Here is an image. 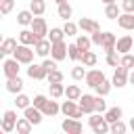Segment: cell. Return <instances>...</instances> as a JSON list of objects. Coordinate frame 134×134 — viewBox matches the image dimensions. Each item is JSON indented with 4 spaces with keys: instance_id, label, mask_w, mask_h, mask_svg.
<instances>
[{
    "instance_id": "cell-25",
    "label": "cell",
    "mask_w": 134,
    "mask_h": 134,
    "mask_svg": "<svg viewBox=\"0 0 134 134\" xmlns=\"http://www.w3.org/2000/svg\"><path fill=\"white\" fill-rule=\"evenodd\" d=\"M57 13H59V17H61L63 21H69V19H71V15H73V8H71V4L65 0V2H61V4H59Z\"/></svg>"
},
{
    "instance_id": "cell-12",
    "label": "cell",
    "mask_w": 134,
    "mask_h": 134,
    "mask_svg": "<svg viewBox=\"0 0 134 134\" xmlns=\"http://www.w3.org/2000/svg\"><path fill=\"white\" fill-rule=\"evenodd\" d=\"M50 48H52V42H50L48 38H40V40L36 42V46H34L36 54H38V57H42V59H46V57L50 54Z\"/></svg>"
},
{
    "instance_id": "cell-6",
    "label": "cell",
    "mask_w": 134,
    "mask_h": 134,
    "mask_svg": "<svg viewBox=\"0 0 134 134\" xmlns=\"http://www.w3.org/2000/svg\"><path fill=\"white\" fill-rule=\"evenodd\" d=\"M61 128H63V132H67V134H82V130H84L82 121L75 119V117H65L63 124H61Z\"/></svg>"
},
{
    "instance_id": "cell-21",
    "label": "cell",
    "mask_w": 134,
    "mask_h": 134,
    "mask_svg": "<svg viewBox=\"0 0 134 134\" xmlns=\"http://www.w3.org/2000/svg\"><path fill=\"white\" fill-rule=\"evenodd\" d=\"M96 61H98V57H96V52H92V50H84L82 57H80V63H82L84 67H94Z\"/></svg>"
},
{
    "instance_id": "cell-53",
    "label": "cell",
    "mask_w": 134,
    "mask_h": 134,
    "mask_svg": "<svg viewBox=\"0 0 134 134\" xmlns=\"http://www.w3.org/2000/svg\"><path fill=\"white\" fill-rule=\"evenodd\" d=\"M132 50H134V48H132Z\"/></svg>"
},
{
    "instance_id": "cell-4",
    "label": "cell",
    "mask_w": 134,
    "mask_h": 134,
    "mask_svg": "<svg viewBox=\"0 0 134 134\" xmlns=\"http://www.w3.org/2000/svg\"><path fill=\"white\" fill-rule=\"evenodd\" d=\"M13 130H17V113L13 109H8L2 115V132L4 134H10Z\"/></svg>"
},
{
    "instance_id": "cell-35",
    "label": "cell",
    "mask_w": 134,
    "mask_h": 134,
    "mask_svg": "<svg viewBox=\"0 0 134 134\" xmlns=\"http://www.w3.org/2000/svg\"><path fill=\"white\" fill-rule=\"evenodd\" d=\"M82 52H84V50H82V48H80L75 42H73V44H69V48H67V57H69L71 61H80Z\"/></svg>"
},
{
    "instance_id": "cell-49",
    "label": "cell",
    "mask_w": 134,
    "mask_h": 134,
    "mask_svg": "<svg viewBox=\"0 0 134 134\" xmlns=\"http://www.w3.org/2000/svg\"><path fill=\"white\" fill-rule=\"evenodd\" d=\"M128 82H130V84H132V86H134V69H132V71H130V75H128Z\"/></svg>"
},
{
    "instance_id": "cell-46",
    "label": "cell",
    "mask_w": 134,
    "mask_h": 134,
    "mask_svg": "<svg viewBox=\"0 0 134 134\" xmlns=\"http://www.w3.org/2000/svg\"><path fill=\"white\" fill-rule=\"evenodd\" d=\"M90 38H92V44H96V46H103V40H105V31H94V34H90Z\"/></svg>"
},
{
    "instance_id": "cell-40",
    "label": "cell",
    "mask_w": 134,
    "mask_h": 134,
    "mask_svg": "<svg viewBox=\"0 0 134 134\" xmlns=\"http://www.w3.org/2000/svg\"><path fill=\"white\" fill-rule=\"evenodd\" d=\"M128 128H130V126H126L121 119H117V121H113V124H111V132H113V134H124Z\"/></svg>"
},
{
    "instance_id": "cell-10",
    "label": "cell",
    "mask_w": 134,
    "mask_h": 134,
    "mask_svg": "<svg viewBox=\"0 0 134 134\" xmlns=\"http://www.w3.org/2000/svg\"><path fill=\"white\" fill-rule=\"evenodd\" d=\"M27 75L31 77V80H46L48 77V71H46V67L40 63V65H36V63H31V65H27Z\"/></svg>"
},
{
    "instance_id": "cell-22",
    "label": "cell",
    "mask_w": 134,
    "mask_h": 134,
    "mask_svg": "<svg viewBox=\"0 0 134 134\" xmlns=\"http://www.w3.org/2000/svg\"><path fill=\"white\" fill-rule=\"evenodd\" d=\"M34 17H36V15H34L29 8H27V10H19V13H17V23L23 25V27H27V25H31Z\"/></svg>"
},
{
    "instance_id": "cell-39",
    "label": "cell",
    "mask_w": 134,
    "mask_h": 134,
    "mask_svg": "<svg viewBox=\"0 0 134 134\" xmlns=\"http://www.w3.org/2000/svg\"><path fill=\"white\" fill-rule=\"evenodd\" d=\"M119 65H124V67H128V69H134V54H130V52L121 54V57H119Z\"/></svg>"
},
{
    "instance_id": "cell-33",
    "label": "cell",
    "mask_w": 134,
    "mask_h": 134,
    "mask_svg": "<svg viewBox=\"0 0 134 134\" xmlns=\"http://www.w3.org/2000/svg\"><path fill=\"white\" fill-rule=\"evenodd\" d=\"M17 98H15V105H17V109H27L29 105H31V98L27 96V94H23V92H19V94H15Z\"/></svg>"
},
{
    "instance_id": "cell-43",
    "label": "cell",
    "mask_w": 134,
    "mask_h": 134,
    "mask_svg": "<svg viewBox=\"0 0 134 134\" xmlns=\"http://www.w3.org/2000/svg\"><path fill=\"white\" fill-rule=\"evenodd\" d=\"M13 8H15V0H0V13L2 15H8Z\"/></svg>"
},
{
    "instance_id": "cell-48",
    "label": "cell",
    "mask_w": 134,
    "mask_h": 134,
    "mask_svg": "<svg viewBox=\"0 0 134 134\" xmlns=\"http://www.w3.org/2000/svg\"><path fill=\"white\" fill-rule=\"evenodd\" d=\"M121 10L124 13H134V0H121Z\"/></svg>"
},
{
    "instance_id": "cell-34",
    "label": "cell",
    "mask_w": 134,
    "mask_h": 134,
    "mask_svg": "<svg viewBox=\"0 0 134 134\" xmlns=\"http://www.w3.org/2000/svg\"><path fill=\"white\" fill-rule=\"evenodd\" d=\"M63 38H65L63 27H50V31H48V40L50 42H61Z\"/></svg>"
},
{
    "instance_id": "cell-31",
    "label": "cell",
    "mask_w": 134,
    "mask_h": 134,
    "mask_svg": "<svg viewBox=\"0 0 134 134\" xmlns=\"http://www.w3.org/2000/svg\"><path fill=\"white\" fill-rule=\"evenodd\" d=\"M121 15V10H119V6L113 2V4H105V17L107 19H117Z\"/></svg>"
},
{
    "instance_id": "cell-38",
    "label": "cell",
    "mask_w": 134,
    "mask_h": 134,
    "mask_svg": "<svg viewBox=\"0 0 134 134\" xmlns=\"http://www.w3.org/2000/svg\"><path fill=\"white\" fill-rule=\"evenodd\" d=\"M94 111H96V113H105V111H107L105 96H100V94H96V96H94Z\"/></svg>"
},
{
    "instance_id": "cell-41",
    "label": "cell",
    "mask_w": 134,
    "mask_h": 134,
    "mask_svg": "<svg viewBox=\"0 0 134 134\" xmlns=\"http://www.w3.org/2000/svg\"><path fill=\"white\" fill-rule=\"evenodd\" d=\"M71 77H73L75 82L84 80V77H86V69H84V65H80V67H73V69H71Z\"/></svg>"
},
{
    "instance_id": "cell-50",
    "label": "cell",
    "mask_w": 134,
    "mask_h": 134,
    "mask_svg": "<svg viewBox=\"0 0 134 134\" xmlns=\"http://www.w3.org/2000/svg\"><path fill=\"white\" fill-rule=\"evenodd\" d=\"M128 126H130V130H132V132H134V117H132V119H130V124H128Z\"/></svg>"
},
{
    "instance_id": "cell-51",
    "label": "cell",
    "mask_w": 134,
    "mask_h": 134,
    "mask_svg": "<svg viewBox=\"0 0 134 134\" xmlns=\"http://www.w3.org/2000/svg\"><path fill=\"white\" fill-rule=\"evenodd\" d=\"M105 4H113V2H117V0H103Z\"/></svg>"
},
{
    "instance_id": "cell-14",
    "label": "cell",
    "mask_w": 134,
    "mask_h": 134,
    "mask_svg": "<svg viewBox=\"0 0 134 134\" xmlns=\"http://www.w3.org/2000/svg\"><path fill=\"white\" fill-rule=\"evenodd\" d=\"M40 38L36 36V31L29 27V29H21L19 31V44H27V46H36V42H38Z\"/></svg>"
},
{
    "instance_id": "cell-29",
    "label": "cell",
    "mask_w": 134,
    "mask_h": 134,
    "mask_svg": "<svg viewBox=\"0 0 134 134\" xmlns=\"http://www.w3.org/2000/svg\"><path fill=\"white\" fill-rule=\"evenodd\" d=\"M65 96L71 98V100H80V96H82V88H80L77 84H71V86L65 88Z\"/></svg>"
},
{
    "instance_id": "cell-8",
    "label": "cell",
    "mask_w": 134,
    "mask_h": 134,
    "mask_svg": "<svg viewBox=\"0 0 134 134\" xmlns=\"http://www.w3.org/2000/svg\"><path fill=\"white\" fill-rule=\"evenodd\" d=\"M21 63L13 57V59H4V63H2V71H4V77H15V75H19V71H21V67H19Z\"/></svg>"
},
{
    "instance_id": "cell-11",
    "label": "cell",
    "mask_w": 134,
    "mask_h": 134,
    "mask_svg": "<svg viewBox=\"0 0 134 134\" xmlns=\"http://www.w3.org/2000/svg\"><path fill=\"white\" fill-rule=\"evenodd\" d=\"M132 48H134V38L128 36V34L121 36V38L117 40V44H115V50H117L119 54H126V52H130Z\"/></svg>"
},
{
    "instance_id": "cell-19",
    "label": "cell",
    "mask_w": 134,
    "mask_h": 134,
    "mask_svg": "<svg viewBox=\"0 0 134 134\" xmlns=\"http://www.w3.org/2000/svg\"><path fill=\"white\" fill-rule=\"evenodd\" d=\"M77 109H80V105H77L75 100H71V98H67V100L61 103V113H63L65 117H73V115L77 113Z\"/></svg>"
},
{
    "instance_id": "cell-32",
    "label": "cell",
    "mask_w": 134,
    "mask_h": 134,
    "mask_svg": "<svg viewBox=\"0 0 134 134\" xmlns=\"http://www.w3.org/2000/svg\"><path fill=\"white\" fill-rule=\"evenodd\" d=\"M111 88H113V82H109V80L105 77V80H103V82H100V84H98L94 90H96V94H100V96H107V94L111 92Z\"/></svg>"
},
{
    "instance_id": "cell-9",
    "label": "cell",
    "mask_w": 134,
    "mask_h": 134,
    "mask_svg": "<svg viewBox=\"0 0 134 134\" xmlns=\"http://www.w3.org/2000/svg\"><path fill=\"white\" fill-rule=\"evenodd\" d=\"M86 86H90V88H96L103 80H105V73L100 71V69H88L86 71Z\"/></svg>"
},
{
    "instance_id": "cell-15",
    "label": "cell",
    "mask_w": 134,
    "mask_h": 134,
    "mask_svg": "<svg viewBox=\"0 0 134 134\" xmlns=\"http://www.w3.org/2000/svg\"><path fill=\"white\" fill-rule=\"evenodd\" d=\"M23 115L34 124V126H38L40 121H42V117H44V113H42V109H38V107H34V105H29L27 109H23Z\"/></svg>"
},
{
    "instance_id": "cell-13",
    "label": "cell",
    "mask_w": 134,
    "mask_h": 134,
    "mask_svg": "<svg viewBox=\"0 0 134 134\" xmlns=\"http://www.w3.org/2000/svg\"><path fill=\"white\" fill-rule=\"evenodd\" d=\"M77 25H80V29H82L84 34H94V31L100 29V25H98L94 19H90V17H82V19L77 21Z\"/></svg>"
},
{
    "instance_id": "cell-30",
    "label": "cell",
    "mask_w": 134,
    "mask_h": 134,
    "mask_svg": "<svg viewBox=\"0 0 134 134\" xmlns=\"http://www.w3.org/2000/svg\"><path fill=\"white\" fill-rule=\"evenodd\" d=\"M29 10L34 15H44L46 13V2L44 0H31L29 2Z\"/></svg>"
},
{
    "instance_id": "cell-2",
    "label": "cell",
    "mask_w": 134,
    "mask_h": 134,
    "mask_svg": "<svg viewBox=\"0 0 134 134\" xmlns=\"http://www.w3.org/2000/svg\"><path fill=\"white\" fill-rule=\"evenodd\" d=\"M34 54H36V50H34L31 46H27V44H19L13 57H15L21 65H31V63H34Z\"/></svg>"
},
{
    "instance_id": "cell-16",
    "label": "cell",
    "mask_w": 134,
    "mask_h": 134,
    "mask_svg": "<svg viewBox=\"0 0 134 134\" xmlns=\"http://www.w3.org/2000/svg\"><path fill=\"white\" fill-rule=\"evenodd\" d=\"M77 105H80V109H82L86 115L94 113V96H92V94H82L80 100H77Z\"/></svg>"
},
{
    "instance_id": "cell-23",
    "label": "cell",
    "mask_w": 134,
    "mask_h": 134,
    "mask_svg": "<svg viewBox=\"0 0 134 134\" xmlns=\"http://www.w3.org/2000/svg\"><path fill=\"white\" fill-rule=\"evenodd\" d=\"M115 44H117V38H115V34H111V31H105L103 50H105V52H113V50H115Z\"/></svg>"
},
{
    "instance_id": "cell-17",
    "label": "cell",
    "mask_w": 134,
    "mask_h": 134,
    "mask_svg": "<svg viewBox=\"0 0 134 134\" xmlns=\"http://www.w3.org/2000/svg\"><path fill=\"white\" fill-rule=\"evenodd\" d=\"M117 25L126 31H134V13H121L117 17Z\"/></svg>"
},
{
    "instance_id": "cell-1",
    "label": "cell",
    "mask_w": 134,
    "mask_h": 134,
    "mask_svg": "<svg viewBox=\"0 0 134 134\" xmlns=\"http://www.w3.org/2000/svg\"><path fill=\"white\" fill-rule=\"evenodd\" d=\"M88 124H90V128H92L94 134H107V132H111V124L105 119V115H100V113H96V111L90 113Z\"/></svg>"
},
{
    "instance_id": "cell-37",
    "label": "cell",
    "mask_w": 134,
    "mask_h": 134,
    "mask_svg": "<svg viewBox=\"0 0 134 134\" xmlns=\"http://www.w3.org/2000/svg\"><path fill=\"white\" fill-rule=\"evenodd\" d=\"M75 44H77L82 50H90V46H92V38H88V36H77V38H75Z\"/></svg>"
},
{
    "instance_id": "cell-28",
    "label": "cell",
    "mask_w": 134,
    "mask_h": 134,
    "mask_svg": "<svg viewBox=\"0 0 134 134\" xmlns=\"http://www.w3.org/2000/svg\"><path fill=\"white\" fill-rule=\"evenodd\" d=\"M48 88H50V96H52V98H61V96H65V86H63V82L48 84Z\"/></svg>"
},
{
    "instance_id": "cell-42",
    "label": "cell",
    "mask_w": 134,
    "mask_h": 134,
    "mask_svg": "<svg viewBox=\"0 0 134 134\" xmlns=\"http://www.w3.org/2000/svg\"><path fill=\"white\" fill-rule=\"evenodd\" d=\"M46 82H48V84H54V82H63V73H61L59 69H52V71H48V77H46Z\"/></svg>"
},
{
    "instance_id": "cell-45",
    "label": "cell",
    "mask_w": 134,
    "mask_h": 134,
    "mask_svg": "<svg viewBox=\"0 0 134 134\" xmlns=\"http://www.w3.org/2000/svg\"><path fill=\"white\" fill-rule=\"evenodd\" d=\"M117 50H113V52H107V65L109 67H117L119 65V59H117Z\"/></svg>"
},
{
    "instance_id": "cell-18",
    "label": "cell",
    "mask_w": 134,
    "mask_h": 134,
    "mask_svg": "<svg viewBox=\"0 0 134 134\" xmlns=\"http://www.w3.org/2000/svg\"><path fill=\"white\" fill-rule=\"evenodd\" d=\"M6 90L10 92V94H19L21 90H23V80L19 77V75H15V77H6Z\"/></svg>"
},
{
    "instance_id": "cell-26",
    "label": "cell",
    "mask_w": 134,
    "mask_h": 134,
    "mask_svg": "<svg viewBox=\"0 0 134 134\" xmlns=\"http://www.w3.org/2000/svg\"><path fill=\"white\" fill-rule=\"evenodd\" d=\"M121 115H124L121 107H111V109H107V111H105V119H107L109 124H113V121L121 119Z\"/></svg>"
},
{
    "instance_id": "cell-20",
    "label": "cell",
    "mask_w": 134,
    "mask_h": 134,
    "mask_svg": "<svg viewBox=\"0 0 134 134\" xmlns=\"http://www.w3.org/2000/svg\"><path fill=\"white\" fill-rule=\"evenodd\" d=\"M17 40L15 38H6L4 42H2V46H0V54L2 57H10V54H15V50H17Z\"/></svg>"
},
{
    "instance_id": "cell-5",
    "label": "cell",
    "mask_w": 134,
    "mask_h": 134,
    "mask_svg": "<svg viewBox=\"0 0 134 134\" xmlns=\"http://www.w3.org/2000/svg\"><path fill=\"white\" fill-rule=\"evenodd\" d=\"M29 27L36 31V36H38V38H46V36H48V23H46V19H44L42 15H36Z\"/></svg>"
},
{
    "instance_id": "cell-44",
    "label": "cell",
    "mask_w": 134,
    "mask_h": 134,
    "mask_svg": "<svg viewBox=\"0 0 134 134\" xmlns=\"http://www.w3.org/2000/svg\"><path fill=\"white\" fill-rule=\"evenodd\" d=\"M48 103V98L44 96V94H36L34 98H31V105L34 107H38V109H44V105Z\"/></svg>"
},
{
    "instance_id": "cell-3",
    "label": "cell",
    "mask_w": 134,
    "mask_h": 134,
    "mask_svg": "<svg viewBox=\"0 0 134 134\" xmlns=\"http://www.w3.org/2000/svg\"><path fill=\"white\" fill-rule=\"evenodd\" d=\"M128 75H130V69L128 67H124V65H117L115 67V71H113V86L115 88H124L126 84H130L128 82Z\"/></svg>"
},
{
    "instance_id": "cell-52",
    "label": "cell",
    "mask_w": 134,
    "mask_h": 134,
    "mask_svg": "<svg viewBox=\"0 0 134 134\" xmlns=\"http://www.w3.org/2000/svg\"><path fill=\"white\" fill-rule=\"evenodd\" d=\"M54 2H57V4H61V2H65V0H54Z\"/></svg>"
},
{
    "instance_id": "cell-47",
    "label": "cell",
    "mask_w": 134,
    "mask_h": 134,
    "mask_svg": "<svg viewBox=\"0 0 134 134\" xmlns=\"http://www.w3.org/2000/svg\"><path fill=\"white\" fill-rule=\"evenodd\" d=\"M57 63H59V61H54V59H52V57H50V59H48V57H46V59H44V61H42V65H44V67H46V71H52V69H57Z\"/></svg>"
},
{
    "instance_id": "cell-7",
    "label": "cell",
    "mask_w": 134,
    "mask_h": 134,
    "mask_svg": "<svg viewBox=\"0 0 134 134\" xmlns=\"http://www.w3.org/2000/svg\"><path fill=\"white\" fill-rule=\"evenodd\" d=\"M67 48H69V44H65L63 40H61V42H52L50 57H52L54 61H65V59H69V57H67Z\"/></svg>"
},
{
    "instance_id": "cell-24",
    "label": "cell",
    "mask_w": 134,
    "mask_h": 134,
    "mask_svg": "<svg viewBox=\"0 0 134 134\" xmlns=\"http://www.w3.org/2000/svg\"><path fill=\"white\" fill-rule=\"evenodd\" d=\"M42 113H44V117H54L57 113H61V105H59L57 100H48V103L44 105Z\"/></svg>"
},
{
    "instance_id": "cell-36",
    "label": "cell",
    "mask_w": 134,
    "mask_h": 134,
    "mask_svg": "<svg viewBox=\"0 0 134 134\" xmlns=\"http://www.w3.org/2000/svg\"><path fill=\"white\" fill-rule=\"evenodd\" d=\"M77 29H80V25L73 23V21H65V25H63L65 36H77Z\"/></svg>"
},
{
    "instance_id": "cell-27",
    "label": "cell",
    "mask_w": 134,
    "mask_h": 134,
    "mask_svg": "<svg viewBox=\"0 0 134 134\" xmlns=\"http://www.w3.org/2000/svg\"><path fill=\"white\" fill-rule=\"evenodd\" d=\"M31 128H34V124H31L25 115L17 119V132H19V134H29V132H31Z\"/></svg>"
}]
</instances>
